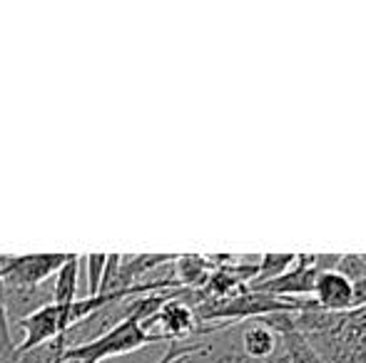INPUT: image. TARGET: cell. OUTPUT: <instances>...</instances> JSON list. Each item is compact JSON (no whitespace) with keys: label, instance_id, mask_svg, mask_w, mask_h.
I'll return each instance as SVG.
<instances>
[{"label":"cell","instance_id":"cell-8","mask_svg":"<svg viewBox=\"0 0 366 363\" xmlns=\"http://www.w3.org/2000/svg\"><path fill=\"white\" fill-rule=\"evenodd\" d=\"M77 286H80V257L70 254L53 279V304H70L77 299Z\"/></svg>","mask_w":366,"mask_h":363},{"label":"cell","instance_id":"cell-4","mask_svg":"<svg viewBox=\"0 0 366 363\" xmlns=\"http://www.w3.org/2000/svg\"><path fill=\"white\" fill-rule=\"evenodd\" d=\"M319 267L314 254H297V262L290 272L259 286H252V291H264L277 299H312L314 281H317Z\"/></svg>","mask_w":366,"mask_h":363},{"label":"cell","instance_id":"cell-10","mask_svg":"<svg viewBox=\"0 0 366 363\" xmlns=\"http://www.w3.org/2000/svg\"><path fill=\"white\" fill-rule=\"evenodd\" d=\"M68 346L70 344L65 341V336H58V339H53L50 344H43V346H38V349L28 351V354L15 356L13 363H63V354Z\"/></svg>","mask_w":366,"mask_h":363},{"label":"cell","instance_id":"cell-5","mask_svg":"<svg viewBox=\"0 0 366 363\" xmlns=\"http://www.w3.org/2000/svg\"><path fill=\"white\" fill-rule=\"evenodd\" d=\"M312 301L317 309L329 311V314H349L354 309V284L337 269L319 272L314 281Z\"/></svg>","mask_w":366,"mask_h":363},{"label":"cell","instance_id":"cell-6","mask_svg":"<svg viewBox=\"0 0 366 363\" xmlns=\"http://www.w3.org/2000/svg\"><path fill=\"white\" fill-rule=\"evenodd\" d=\"M237 329V344L247 363H267L280 349V331L272 329L264 319L244 321Z\"/></svg>","mask_w":366,"mask_h":363},{"label":"cell","instance_id":"cell-1","mask_svg":"<svg viewBox=\"0 0 366 363\" xmlns=\"http://www.w3.org/2000/svg\"><path fill=\"white\" fill-rule=\"evenodd\" d=\"M177 289L169 291H154V294L135 296V299L127 301L125 316L117 321L115 326H110L107 331H102L100 336L90 341H80L65 349L63 363H102L107 359H115V356H127L135 354V351L145 349V346L159 344V336L152 331H145V321L164 301H169Z\"/></svg>","mask_w":366,"mask_h":363},{"label":"cell","instance_id":"cell-7","mask_svg":"<svg viewBox=\"0 0 366 363\" xmlns=\"http://www.w3.org/2000/svg\"><path fill=\"white\" fill-rule=\"evenodd\" d=\"M174 259H177L174 254H135V257H120V269H117L115 276V291L142 284V276L149 274L152 269L174 262Z\"/></svg>","mask_w":366,"mask_h":363},{"label":"cell","instance_id":"cell-12","mask_svg":"<svg viewBox=\"0 0 366 363\" xmlns=\"http://www.w3.org/2000/svg\"><path fill=\"white\" fill-rule=\"evenodd\" d=\"M105 262H107V254H90V257H85V264H87V296H97V291H100Z\"/></svg>","mask_w":366,"mask_h":363},{"label":"cell","instance_id":"cell-3","mask_svg":"<svg viewBox=\"0 0 366 363\" xmlns=\"http://www.w3.org/2000/svg\"><path fill=\"white\" fill-rule=\"evenodd\" d=\"M70 254H28V257H0V284L5 286H43L63 269Z\"/></svg>","mask_w":366,"mask_h":363},{"label":"cell","instance_id":"cell-11","mask_svg":"<svg viewBox=\"0 0 366 363\" xmlns=\"http://www.w3.org/2000/svg\"><path fill=\"white\" fill-rule=\"evenodd\" d=\"M207 349V341H169L167 351L154 363H184L189 359H197V356H204Z\"/></svg>","mask_w":366,"mask_h":363},{"label":"cell","instance_id":"cell-2","mask_svg":"<svg viewBox=\"0 0 366 363\" xmlns=\"http://www.w3.org/2000/svg\"><path fill=\"white\" fill-rule=\"evenodd\" d=\"M184 291L177 289L169 301H164L157 311L145 321V331L157 334L162 341H192V336H202V326L197 324L192 306L184 301Z\"/></svg>","mask_w":366,"mask_h":363},{"label":"cell","instance_id":"cell-9","mask_svg":"<svg viewBox=\"0 0 366 363\" xmlns=\"http://www.w3.org/2000/svg\"><path fill=\"white\" fill-rule=\"evenodd\" d=\"M294 262H297V254H262L259 262H257V274H254V279L249 281L247 289L259 286V284H264V281H272L285 272H290L294 267Z\"/></svg>","mask_w":366,"mask_h":363}]
</instances>
